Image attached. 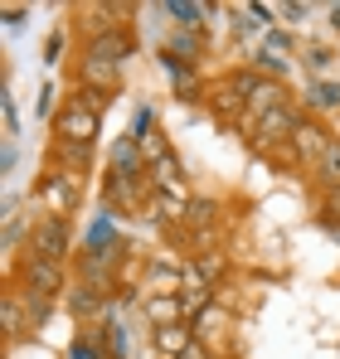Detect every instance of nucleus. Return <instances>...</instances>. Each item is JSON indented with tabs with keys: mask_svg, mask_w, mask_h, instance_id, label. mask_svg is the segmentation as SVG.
Instances as JSON below:
<instances>
[{
	"mask_svg": "<svg viewBox=\"0 0 340 359\" xmlns=\"http://www.w3.org/2000/svg\"><path fill=\"white\" fill-rule=\"evenodd\" d=\"M98 131H103V117L98 112H88L83 102H73V97H63V107L54 112V141H68V146H93L98 141Z\"/></svg>",
	"mask_w": 340,
	"mask_h": 359,
	"instance_id": "obj_1",
	"label": "nucleus"
},
{
	"mask_svg": "<svg viewBox=\"0 0 340 359\" xmlns=\"http://www.w3.org/2000/svg\"><path fill=\"white\" fill-rule=\"evenodd\" d=\"M39 199H44V209L58 214V219H68L73 209H78V199H83V184L73 170H63V165H49L44 180H39Z\"/></svg>",
	"mask_w": 340,
	"mask_h": 359,
	"instance_id": "obj_2",
	"label": "nucleus"
},
{
	"mask_svg": "<svg viewBox=\"0 0 340 359\" xmlns=\"http://www.w3.org/2000/svg\"><path fill=\"white\" fill-rule=\"evenodd\" d=\"M68 248H73L68 219H58V214H39V219L30 224V252H34V257L63 262V257H68Z\"/></svg>",
	"mask_w": 340,
	"mask_h": 359,
	"instance_id": "obj_3",
	"label": "nucleus"
},
{
	"mask_svg": "<svg viewBox=\"0 0 340 359\" xmlns=\"http://www.w3.org/2000/svg\"><path fill=\"white\" fill-rule=\"evenodd\" d=\"M331 141H336V136H331L316 117H301V121H296V131H292V141H287L292 165H311V170H316V161L326 156V146H331Z\"/></svg>",
	"mask_w": 340,
	"mask_h": 359,
	"instance_id": "obj_4",
	"label": "nucleus"
},
{
	"mask_svg": "<svg viewBox=\"0 0 340 359\" xmlns=\"http://www.w3.org/2000/svg\"><path fill=\"white\" fill-rule=\"evenodd\" d=\"M296 121H301V117H296L292 107H277V112H268V117H258V121H243V126L253 131V136H248V141H253V151H277V146L292 141Z\"/></svg>",
	"mask_w": 340,
	"mask_h": 359,
	"instance_id": "obj_5",
	"label": "nucleus"
},
{
	"mask_svg": "<svg viewBox=\"0 0 340 359\" xmlns=\"http://www.w3.org/2000/svg\"><path fill=\"white\" fill-rule=\"evenodd\" d=\"M20 282H25V292L58 297V292H63V282H68V272H63V262H49V257L25 252V262H20Z\"/></svg>",
	"mask_w": 340,
	"mask_h": 359,
	"instance_id": "obj_6",
	"label": "nucleus"
},
{
	"mask_svg": "<svg viewBox=\"0 0 340 359\" xmlns=\"http://www.w3.org/2000/svg\"><path fill=\"white\" fill-rule=\"evenodd\" d=\"M131 34H126V25L122 29H112V34H98V39H88L83 44V59H93V63H107V68H122V63L131 59Z\"/></svg>",
	"mask_w": 340,
	"mask_h": 359,
	"instance_id": "obj_7",
	"label": "nucleus"
},
{
	"mask_svg": "<svg viewBox=\"0 0 340 359\" xmlns=\"http://www.w3.org/2000/svg\"><path fill=\"white\" fill-rule=\"evenodd\" d=\"M151 345H156V355H161V359H185V350L195 345V325H190V320H180V325H161V330H151Z\"/></svg>",
	"mask_w": 340,
	"mask_h": 359,
	"instance_id": "obj_8",
	"label": "nucleus"
},
{
	"mask_svg": "<svg viewBox=\"0 0 340 359\" xmlns=\"http://www.w3.org/2000/svg\"><path fill=\"white\" fill-rule=\"evenodd\" d=\"M117 83H122V73H117V68H107V63H93V59H83V63H78V88L117 93Z\"/></svg>",
	"mask_w": 340,
	"mask_h": 359,
	"instance_id": "obj_9",
	"label": "nucleus"
},
{
	"mask_svg": "<svg viewBox=\"0 0 340 359\" xmlns=\"http://www.w3.org/2000/svg\"><path fill=\"white\" fill-rule=\"evenodd\" d=\"M146 320H151V330H161V325H180V320H185L180 297H146Z\"/></svg>",
	"mask_w": 340,
	"mask_h": 359,
	"instance_id": "obj_10",
	"label": "nucleus"
},
{
	"mask_svg": "<svg viewBox=\"0 0 340 359\" xmlns=\"http://www.w3.org/2000/svg\"><path fill=\"white\" fill-rule=\"evenodd\" d=\"M107 306V297H103V287H93V282H78L73 292H68V311H78V316H98Z\"/></svg>",
	"mask_w": 340,
	"mask_h": 359,
	"instance_id": "obj_11",
	"label": "nucleus"
},
{
	"mask_svg": "<svg viewBox=\"0 0 340 359\" xmlns=\"http://www.w3.org/2000/svg\"><path fill=\"white\" fill-rule=\"evenodd\" d=\"M0 316H5V335L15 340V335H25V320H30V306L20 292H5V306H0Z\"/></svg>",
	"mask_w": 340,
	"mask_h": 359,
	"instance_id": "obj_12",
	"label": "nucleus"
},
{
	"mask_svg": "<svg viewBox=\"0 0 340 359\" xmlns=\"http://www.w3.org/2000/svg\"><path fill=\"white\" fill-rule=\"evenodd\" d=\"M214 219H219V204L214 199H190V214H185V229L190 233H204V229H214Z\"/></svg>",
	"mask_w": 340,
	"mask_h": 359,
	"instance_id": "obj_13",
	"label": "nucleus"
},
{
	"mask_svg": "<svg viewBox=\"0 0 340 359\" xmlns=\"http://www.w3.org/2000/svg\"><path fill=\"white\" fill-rule=\"evenodd\" d=\"M136 146H141V156H146V170L156 165V161H166L170 156V141H166V131H136Z\"/></svg>",
	"mask_w": 340,
	"mask_h": 359,
	"instance_id": "obj_14",
	"label": "nucleus"
},
{
	"mask_svg": "<svg viewBox=\"0 0 340 359\" xmlns=\"http://www.w3.org/2000/svg\"><path fill=\"white\" fill-rule=\"evenodd\" d=\"M316 180H321L326 189H340V136L326 146V156L316 161Z\"/></svg>",
	"mask_w": 340,
	"mask_h": 359,
	"instance_id": "obj_15",
	"label": "nucleus"
},
{
	"mask_svg": "<svg viewBox=\"0 0 340 359\" xmlns=\"http://www.w3.org/2000/svg\"><path fill=\"white\" fill-rule=\"evenodd\" d=\"M200 49H204V39H200V34H195V29H180V34H175V39H170V63H195L200 59Z\"/></svg>",
	"mask_w": 340,
	"mask_h": 359,
	"instance_id": "obj_16",
	"label": "nucleus"
},
{
	"mask_svg": "<svg viewBox=\"0 0 340 359\" xmlns=\"http://www.w3.org/2000/svg\"><path fill=\"white\" fill-rule=\"evenodd\" d=\"M73 102H83L88 112H107V102H112V93H98V88H73Z\"/></svg>",
	"mask_w": 340,
	"mask_h": 359,
	"instance_id": "obj_17",
	"label": "nucleus"
},
{
	"mask_svg": "<svg viewBox=\"0 0 340 359\" xmlns=\"http://www.w3.org/2000/svg\"><path fill=\"white\" fill-rule=\"evenodd\" d=\"M185 359H214V355H209V340H200V335H195V345L185 350Z\"/></svg>",
	"mask_w": 340,
	"mask_h": 359,
	"instance_id": "obj_18",
	"label": "nucleus"
},
{
	"mask_svg": "<svg viewBox=\"0 0 340 359\" xmlns=\"http://www.w3.org/2000/svg\"><path fill=\"white\" fill-rule=\"evenodd\" d=\"M321 204H326V214H331V219H340V189H326V199H321Z\"/></svg>",
	"mask_w": 340,
	"mask_h": 359,
	"instance_id": "obj_19",
	"label": "nucleus"
},
{
	"mask_svg": "<svg viewBox=\"0 0 340 359\" xmlns=\"http://www.w3.org/2000/svg\"><path fill=\"white\" fill-rule=\"evenodd\" d=\"M331 20H336V25H340V5H336V10H331Z\"/></svg>",
	"mask_w": 340,
	"mask_h": 359,
	"instance_id": "obj_20",
	"label": "nucleus"
}]
</instances>
